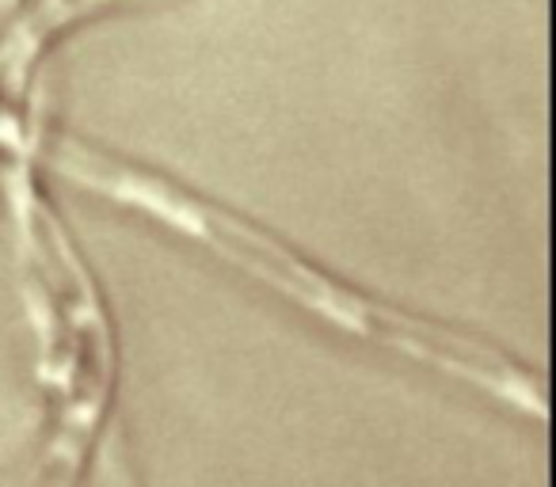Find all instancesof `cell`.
<instances>
[{
    "label": "cell",
    "mask_w": 556,
    "mask_h": 487,
    "mask_svg": "<svg viewBox=\"0 0 556 487\" xmlns=\"http://www.w3.org/2000/svg\"><path fill=\"white\" fill-rule=\"evenodd\" d=\"M42 161L58 176L73 179V183L88 187V191L103 194L111 202L141 209V214L164 221L168 229L199 240L202 248L222 256L240 274L263 282L267 290L282 294L287 302L313 312L325 324L358 335L366 343H378V347L412 358V362L442 370L457 381H469L480 393L495 396V400L510 403L515 411H526V415L545 423L548 408L541 385L526 370H518L510 358H503L495 347H488V343L446 332V328L431 324V320L408 317V312H396L389 305L370 302V297L355 294L343 282L328 279L325 271L305 264L298 252L278 244L275 236H267L255 225L240 221L229 209L210 206V202L194 198V194L179 191V187L164 183V179L149 176V171L111 161V156L96 153V149L80 145L73 138H50L42 145Z\"/></svg>",
    "instance_id": "1"
},
{
    "label": "cell",
    "mask_w": 556,
    "mask_h": 487,
    "mask_svg": "<svg viewBox=\"0 0 556 487\" xmlns=\"http://www.w3.org/2000/svg\"><path fill=\"white\" fill-rule=\"evenodd\" d=\"M0 183L9 191L27 267L42 274L39 294L47 302V355L58 350V358H50V373L62 381L65 408L50 461L73 469V461H80V453L92 441L103 403H108L111 366H115L111 332L100 309V294L80 267L77 252L70 248V236L58 225L54 209H47V202L27 187L31 183L27 149H0Z\"/></svg>",
    "instance_id": "2"
},
{
    "label": "cell",
    "mask_w": 556,
    "mask_h": 487,
    "mask_svg": "<svg viewBox=\"0 0 556 487\" xmlns=\"http://www.w3.org/2000/svg\"><path fill=\"white\" fill-rule=\"evenodd\" d=\"M118 4H141V0H31L24 12L0 35V126H16L20 100L27 92V80L35 62L47 54V47L80 20L96 12L118 9Z\"/></svg>",
    "instance_id": "3"
}]
</instances>
